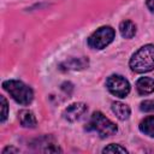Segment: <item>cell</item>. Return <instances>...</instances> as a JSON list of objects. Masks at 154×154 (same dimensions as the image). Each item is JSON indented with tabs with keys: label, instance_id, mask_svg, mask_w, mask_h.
Masks as SVG:
<instances>
[{
	"label": "cell",
	"instance_id": "6da1fadb",
	"mask_svg": "<svg viewBox=\"0 0 154 154\" xmlns=\"http://www.w3.org/2000/svg\"><path fill=\"white\" fill-rule=\"evenodd\" d=\"M136 73H146L154 69V45H146L135 52L129 63Z\"/></svg>",
	"mask_w": 154,
	"mask_h": 154
},
{
	"label": "cell",
	"instance_id": "8fae6325",
	"mask_svg": "<svg viewBox=\"0 0 154 154\" xmlns=\"http://www.w3.org/2000/svg\"><path fill=\"white\" fill-rule=\"evenodd\" d=\"M140 130L149 137H154V116L146 117L140 123Z\"/></svg>",
	"mask_w": 154,
	"mask_h": 154
},
{
	"label": "cell",
	"instance_id": "30bf717a",
	"mask_svg": "<svg viewBox=\"0 0 154 154\" xmlns=\"http://www.w3.org/2000/svg\"><path fill=\"white\" fill-rule=\"evenodd\" d=\"M119 31L124 38H132L136 34V25L131 20H123L119 25Z\"/></svg>",
	"mask_w": 154,
	"mask_h": 154
},
{
	"label": "cell",
	"instance_id": "277c9868",
	"mask_svg": "<svg viewBox=\"0 0 154 154\" xmlns=\"http://www.w3.org/2000/svg\"><path fill=\"white\" fill-rule=\"evenodd\" d=\"M114 29L112 26L105 25L94 31L88 38V46L93 49H103L114 38Z\"/></svg>",
	"mask_w": 154,
	"mask_h": 154
},
{
	"label": "cell",
	"instance_id": "9c48e42d",
	"mask_svg": "<svg viewBox=\"0 0 154 154\" xmlns=\"http://www.w3.org/2000/svg\"><path fill=\"white\" fill-rule=\"evenodd\" d=\"M19 122L22 124V126L24 128H35L36 124H37V120H36V117L35 114L29 111V109H23L19 112Z\"/></svg>",
	"mask_w": 154,
	"mask_h": 154
},
{
	"label": "cell",
	"instance_id": "9a60e30c",
	"mask_svg": "<svg viewBox=\"0 0 154 154\" xmlns=\"http://www.w3.org/2000/svg\"><path fill=\"white\" fill-rule=\"evenodd\" d=\"M141 111H144V112H149V111H153L154 109V101L152 100H146L141 103Z\"/></svg>",
	"mask_w": 154,
	"mask_h": 154
},
{
	"label": "cell",
	"instance_id": "52a82bcc",
	"mask_svg": "<svg viewBox=\"0 0 154 154\" xmlns=\"http://www.w3.org/2000/svg\"><path fill=\"white\" fill-rule=\"evenodd\" d=\"M136 89L140 95H148L154 91V79L150 77H141L136 82Z\"/></svg>",
	"mask_w": 154,
	"mask_h": 154
},
{
	"label": "cell",
	"instance_id": "5b68a950",
	"mask_svg": "<svg viewBox=\"0 0 154 154\" xmlns=\"http://www.w3.org/2000/svg\"><path fill=\"white\" fill-rule=\"evenodd\" d=\"M106 87L112 95L120 99L128 96L130 93V83L128 82L126 78H124L120 75L109 76L106 81Z\"/></svg>",
	"mask_w": 154,
	"mask_h": 154
},
{
	"label": "cell",
	"instance_id": "3957f363",
	"mask_svg": "<svg viewBox=\"0 0 154 154\" xmlns=\"http://www.w3.org/2000/svg\"><path fill=\"white\" fill-rule=\"evenodd\" d=\"M88 129L97 132V135L102 138L108 137L114 135L118 131L117 125L111 122L108 118H106L101 112H94L90 116L89 123H88Z\"/></svg>",
	"mask_w": 154,
	"mask_h": 154
},
{
	"label": "cell",
	"instance_id": "5bb4252c",
	"mask_svg": "<svg viewBox=\"0 0 154 154\" xmlns=\"http://www.w3.org/2000/svg\"><path fill=\"white\" fill-rule=\"evenodd\" d=\"M0 101H1V118H0V122L4 123L7 118V114H8V106H7V101L5 99V96H0Z\"/></svg>",
	"mask_w": 154,
	"mask_h": 154
},
{
	"label": "cell",
	"instance_id": "2e32d148",
	"mask_svg": "<svg viewBox=\"0 0 154 154\" xmlns=\"http://www.w3.org/2000/svg\"><path fill=\"white\" fill-rule=\"evenodd\" d=\"M147 7H148V10L150 11V12H153L154 13V0H147Z\"/></svg>",
	"mask_w": 154,
	"mask_h": 154
},
{
	"label": "cell",
	"instance_id": "4fadbf2b",
	"mask_svg": "<svg viewBox=\"0 0 154 154\" xmlns=\"http://www.w3.org/2000/svg\"><path fill=\"white\" fill-rule=\"evenodd\" d=\"M85 64H88V60L85 61L84 59H72L69 63H66V66H69V69H83L85 66Z\"/></svg>",
	"mask_w": 154,
	"mask_h": 154
},
{
	"label": "cell",
	"instance_id": "ba28073f",
	"mask_svg": "<svg viewBox=\"0 0 154 154\" xmlns=\"http://www.w3.org/2000/svg\"><path fill=\"white\" fill-rule=\"evenodd\" d=\"M112 111L116 114V117L120 120H126L131 113L130 107L123 102H119V101H116L112 103Z\"/></svg>",
	"mask_w": 154,
	"mask_h": 154
},
{
	"label": "cell",
	"instance_id": "7c38bea8",
	"mask_svg": "<svg viewBox=\"0 0 154 154\" xmlns=\"http://www.w3.org/2000/svg\"><path fill=\"white\" fill-rule=\"evenodd\" d=\"M102 153H128V150L117 143H111L102 149Z\"/></svg>",
	"mask_w": 154,
	"mask_h": 154
},
{
	"label": "cell",
	"instance_id": "7a4b0ae2",
	"mask_svg": "<svg viewBox=\"0 0 154 154\" xmlns=\"http://www.w3.org/2000/svg\"><path fill=\"white\" fill-rule=\"evenodd\" d=\"M2 87L11 95V97L19 105L26 106V105L31 103V101L34 99L32 89L20 81L8 79V81H5L2 83Z\"/></svg>",
	"mask_w": 154,
	"mask_h": 154
},
{
	"label": "cell",
	"instance_id": "8992f818",
	"mask_svg": "<svg viewBox=\"0 0 154 154\" xmlns=\"http://www.w3.org/2000/svg\"><path fill=\"white\" fill-rule=\"evenodd\" d=\"M85 112H87V105H84L82 102H75L65 108L63 116L67 122H76Z\"/></svg>",
	"mask_w": 154,
	"mask_h": 154
}]
</instances>
